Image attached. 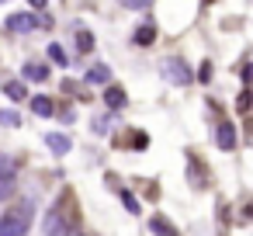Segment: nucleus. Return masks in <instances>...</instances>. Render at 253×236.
Listing matches in <instances>:
<instances>
[{"label":"nucleus","instance_id":"16","mask_svg":"<svg viewBox=\"0 0 253 236\" xmlns=\"http://www.w3.org/2000/svg\"><path fill=\"white\" fill-rule=\"evenodd\" d=\"M118 4H122V7H128V11H146L153 0H118Z\"/></svg>","mask_w":253,"mask_h":236},{"label":"nucleus","instance_id":"18","mask_svg":"<svg viewBox=\"0 0 253 236\" xmlns=\"http://www.w3.org/2000/svg\"><path fill=\"white\" fill-rule=\"evenodd\" d=\"M122 201H125V208H128V212H139V201H135L128 191H122Z\"/></svg>","mask_w":253,"mask_h":236},{"label":"nucleus","instance_id":"7","mask_svg":"<svg viewBox=\"0 0 253 236\" xmlns=\"http://www.w3.org/2000/svg\"><path fill=\"white\" fill-rule=\"evenodd\" d=\"M32 111H35L39 118H52L56 104H52V97H45V94H35V97H32Z\"/></svg>","mask_w":253,"mask_h":236},{"label":"nucleus","instance_id":"15","mask_svg":"<svg viewBox=\"0 0 253 236\" xmlns=\"http://www.w3.org/2000/svg\"><path fill=\"white\" fill-rule=\"evenodd\" d=\"M25 77H28V80H45L49 70H45V66H25Z\"/></svg>","mask_w":253,"mask_h":236},{"label":"nucleus","instance_id":"3","mask_svg":"<svg viewBox=\"0 0 253 236\" xmlns=\"http://www.w3.org/2000/svg\"><path fill=\"white\" fill-rule=\"evenodd\" d=\"M42 233L45 236H70V219L63 215V208H49V215L42 222Z\"/></svg>","mask_w":253,"mask_h":236},{"label":"nucleus","instance_id":"6","mask_svg":"<svg viewBox=\"0 0 253 236\" xmlns=\"http://www.w3.org/2000/svg\"><path fill=\"white\" fill-rule=\"evenodd\" d=\"M45 146H49L56 156H66V153H70V139H66L63 132H45Z\"/></svg>","mask_w":253,"mask_h":236},{"label":"nucleus","instance_id":"14","mask_svg":"<svg viewBox=\"0 0 253 236\" xmlns=\"http://www.w3.org/2000/svg\"><path fill=\"white\" fill-rule=\"evenodd\" d=\"M14 174H18V163H14L11 156L0 153V177H14Z\"/></svg>","mask_w":253,"mask_h":236},{"label":"nucleus","instance_id":"25","mask_svg":"<svg viewBox=\"0 0 253 236\" xmlns=\"http://www.w3.org/2000/svg\"><path fill=\"white\" fill-rule=\"evenodd\" d=\"M80 236H84V233H80Z\"/></svg>","mask_w":253,"mask_h":236},{"label":"nucleus","instance_id":"10","mask_svg":"<svg viewBox=\"0 0 253 236\" xmlns=\"http://www.w3.org/2000/svg\"><path fill=\"white\" fill-rule=\"evenodd\" d=\"M153 39H156V28H153V25L135 28V35H132V42H135V46H142V49H146V46H153Z\"/></svg>","mask_w":253,"mask_h":236},{"label":"nucleus","instance_id":"2","mask_svg":"<svg viewBox=\"0 0 253 236\" xmlns=\"http://www.w3.org/2000/svg\"><path fill=\"white\" fill-rule=\"evenodd\" d=\"M160 73H163V80H167V84H177V87H187V84L194 80L191 66H187L184 59H177V56H167V59L160 63Z\"/></svg>","mask_w":253,"mask_h":236},{"label":"nucleus","instance_id":"19","mask_svg":"<svg viewBox=\"0 0 253 236\" xmlns=\"http://www.w3.org/2000/svg\"><path fill=\"white\" fill-rule=\"evenodd\" d=\"M0 122L14 129V125H18V115H14V111H0Z\"/></svg>","mask_w":253,"mask_h":236},{"label":"nucleus","instance_id":"20","mask_svg":"<svg viewBox=\"0 0 253 236\" xmlns=\"http://www.w3.org/2000/svg\"><path fill=\"white\" fill-rule=\"evenodd\" d=\"M49 56H52V59H56V63H66V56H63V49H59V46H56V42H52V46H49Z\"/></svg>","mask_w":253,"mask_h":236},{"label":"nucleus","instance_id":"21","mask_svg":"<svg viewBox=\"0 0 253 236\" xmlns=\"http://www.w3.org/2000/svg\"><path fill=\"white\" fill-rule=\"evenodd\" d=\"M246 108H250V91H246V94H239V111H246Z\"/></svg>","mask_w":253,"mask_h":236},{"label":"nucleus","instance_id":"12","mask_svg":"<svg viewBox=\"0 0 253 236\" xmlns=\"http://www.w3.org/2000/svg\"><path fill=\"white\" fill-rule=\"evenodd\" d=\"M87 80H90V84H108V80H111V70H108L104 63H97V66H90Z\"/></svg>","mask_w":253,"mask_h":236},{"label":"nucleus","instance_id":"8","mask_svg":"<svg viewBox=\"0 0 253 236\" xmlns=\"http://www.w3.org/2000/svg\"><path fill=\"white\" fill-rule=\"evenodd\" d=\"M149 229H153L156 236H180L177 226H173L170 219H163V215H153V219H149Z\"/></svg>","mask_w":253,"mask_h":236},{"label":"nucleus","instance_id":"1","mask_svg":"<svg viewBox=\"0 0 253 236\" xmlns=\"http://www.w3.org/2000/svg\"><path fill=\"white\" fill-rule=\"evenodd\" d=\"M32 219H35L32 201H18V205H11L4 215H0V236H28Z\"/></svg>","mask_w":253,"mask_h":236},{"label":"nucleus","instance_id":"24","mask_svg":"<svg viewBox=\"0 0 253 236\" xmlns=\"http://www.w3.org/2000/svg\"><path fill=\"white\" fill-rule=\"evenodd\" d=\"M42 4H45V0H32V7H42Z\"/></svg>","mask_w":253,"mask_h":236},{"label":"nucleus","instance_id":"22","mask_svg":"<svg viewBox=\"0 0 253 236\" xmlns=\"http://www.w3.org/2000/svg\"><path fill=\"white\" fill-rule=\"evenodd\" d=\"M94 132H108V118H97L94 122Z\"/></svg>","mask_w":253,"mask_h":236},{"label":"nucleus","instance_id":"13","mask_svg":"<svg viewBox=\"0 0 253 236\" xmlns=\"http://www.w3.org/2000/svg\"><path fill=\"white\" fill-rule=\"evenodd\" d=\"M77 49H80V52H90V49H94V35H90L87 28H77Z\"/></svg>","mask_w":253,"mask_h":236},{"label":"nucleus","instance_id":"23","mask_svg":"<svg viewBox=\"0 0 253 236\" xmlns=\"http://www.w3.org/2000/svg\"><path fill=\"white\" fill-rule=\"evenodd\" d=\"M239 73H243V80H253V63H246V66H243Z\"/></svg>","mask_w":253,"mask_h":236},{"label":"nucleus","instance_id":"4","mask_svg":"<svg viewBox=\"0 0 253 236\" xmlns=\"http://www.w3.org/2000/svg\"><path fill=\"white\" fill-rule=\"evenodd\" d=\"M215 142H218V149H236V129L229 125V122H218V129H215Z\"/></svg>","mask_w":253,"mask_h":236},{"label":"nucleus","instance_id":"17","mask_svg":"<svg viewBox=\"0 0 253 236\" xmlns=\"http://www.w3.org/2000/svg\"><path fill=\"white\" fill-rule=\"evenodd\" d=\"M11 191H14V177H0V201H4Z\"/></svg>","mask_w":253,"mask_h":236},{"label":"nucleus","instance_id":"11","mask_svg":"<svg viewBox=\"0 0 253 236\" xmlns=\"http://www.w3.org/2000/svg\"><path fill=\"white\" fill-rule=\"evenodd\" d=\"M4 94H7L11 101H25V97H28V91H25L21 80H7V84H4Z\"/></svg>","mask_w":253,"mask_h":236},{"label":"nucleus","instance_id":"9","mask_svg":"<svg viewBox=\"0 0 253 236\" xmlns=\"http://www.w3.org/2000/svg\"><path fill=\"white\" fill-rule=\"evenodd\" d=\"M104 104H108V108H115V111H118V108H125V91H122L118 84H111V87L104 91Z\"/></svg>","mask_w":253,"mask_h":236},{"label":"nucleus","instance_id":"5","mask_svg":"<svg viewBox=\"0 0 253 236\" xmlns=\"http://www.w3.org/2000/svg\"><path fill=\"white\" fill-rule=\"evenodd\" d=\"M42 21L35 18V14H14V18H7V28L11 32H32V28H39Z\"/></svg>","mask_w":253,"mask_h":236}]
</instances>
